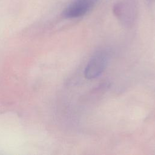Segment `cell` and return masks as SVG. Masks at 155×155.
Listing matches in <instances>:
<instances>
[{
	"label": "cell",
	"mask_w": 155,
	"mask_h": 155,
	"mask_svg": "<svg viewBox=\"0 0 155 155\" xmlns=\"http://www.w3.org/2000/svg\"><path fill=\"white\" fill-rule=\"evenodd\" d=\"M110 58V51L106 49L96 52L85 68V77L87 79H92L99 76L107 67Z\"/></svg>",
	"instance_id": "1"
},
{
	"label": "cell",
	"mask_w": 155,
	"mask_h": 155,
	"mask_svg": "<svg viewBox=\"0 0 155 155\" xmlns=\"http://www.w3.org/2000/svg\"><path fill=\"white\" fill-rule=\"evenodd\" d=\"M98 0H74L64 10L65 18H77L86 15L96 4Z\"/></svg>",
	"instance_id": "2"
}]
</instances>
